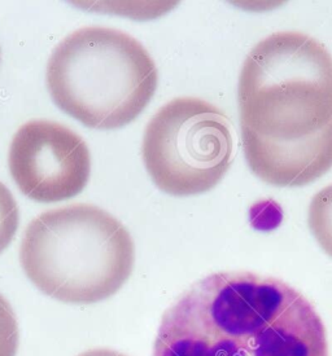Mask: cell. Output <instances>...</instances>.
Returning a JSON list of instances; mask_svg holds the SVG:
<instances>
[{
  "label": "cell",
  "instance_id": "6da1fadb",
  "mask_svg": "<svg viewBox=\"0 0 332 356\" xmlns=\"http://www.w3.org/2000/svg\"><path fill=\"white\" fill-rule=\"evenodd\" d=\"M153 356H329L313 305L276 277L217 272L166 309Z\"/></svg>",
  "mask_w": 332,
  "mask_h": 356
},
{
  "label": "cell",
  "instance_id": "7a4b0ae2",
  "mask_svg": "<svg viewBox=\"0 0 332 356\" xmlns=\"http://www.w3.org/2000/svg\"><path fill=\"white\" fill-rule=\"evenodd\" d=\"M19 262L29 280L48 297L93 305L111 298L129 280L135 249L120 220L100 207L76 204L31 220Z\"/></svg>",
  "mask_w": 332,
  "mask_h": 356
},
{
  "label": "cell",
  "instance_id": "3957f363",
  "mask_svg": "<svg viewBox=\"0 0 332 356\" xmlns=\"http://www.w3.org/2000/svg\"><path fill=\"white\" fill-rule=\"evenodd\" d=\"M157 67L135 38L117 29L86 26L58 43L47 64L57 106L95 130L133 122L157 88Z\"/></svg>",
  "mask_w": 332,
  "mask_h": 356
},
{
  "label": "cell",
  "instance_id": "277c9868",
  "mask_svg": "<svg viewBox=\"0 0 332 356\" xmlns=\"http://www.w3.org/2000/svg\"><path fill=\"white\" fill-rule=\"evenodd\" d=\"M243 129L299 140L332 122V55L317 39L278 31L248 54L239 76Z\"/></svg>",
  "mask_w": 332,
  "mask_h": 356
},
{
  "label": "cell",
  "instance_id": "5b68a950",
  "mask_svg": "<svg viewBox=\"0 0 332 356\" xmlns=\"http://www.w3.org/2000/svg\"><path fill=\"white\" fill-rule=\"evenodd\" d=\"M234 141L226 114L198 97L165 104L147 124L143 161L153 183L175 197L209 192L228 174Z\"/></svg>",
  "mask_w": 332,
  "mask_h": 356
},
{
  "label": "cell",
  "instance_id": "8992f818",
  "mask_svg": "<svg viewBox=\"0 0 332 356\" xmlns=\"http://www.w3.org/2000/svg\"><path fill=\"white\" fill-rule=\"evenodd\" d=\"M10 175L33 201L54 204L79 195L91 171L86 141L61 123L35 120L15 134L8 154Z\"/></svg>",
  "mask_w": 332,
  "mask_h": 356
},
{
  "label": "cell",
  "instance_id": "52a82bcc",
  "mask_svg": "<svg viewBox=\"0 0 332 356\" xmlns=\"http://www.w3.org/2000/svg\"><path fill=\"white\" fill-rule=\"evenodd\" d=\"M249 169L270 186L304 187L332 169V122L299 140H274L242 127Z\"/></svg>",
  "mask_w": 332,
  "mask_h": 356
},
{
  "label": "cell",
  "instance_id": "ba28073f",
  "mask_svg": "<svg viewBox=\"0 0 332 356\" xmlns=\"http://www.w3.org/2000/svg\"><path fill=\"white\" fill-rule=\"evenodd\" d=\"M308 223L323 252L332 258V184L313 197L309 205Z\"/></svg>",
  "mask_w": 332,
  "mask_h": 356
},
{
  "label": "cell",
  "instance_id": "9c48e42d",
  "mask_svg": "<svg viewBox=\"0 0 332 356\" xmlns=\"http://www.w3.org/2000/svg\"><path fill=\"white\" fill-rule=\"evenodd\" d=\"M19 207L10 189L0 181V254L10 246L19 228Z\"/></svg>",
  "mask_w": 332,
  "mask_h": 356
},
{
  "label": "cell",
  "instance_id": "30bf717a",
  "mask_svg": "<svg viewBox=\"0 0 332 356\" xmlns=\"http://www.w3.org/2000/svg\"><path fill=\"white\" fill-rule=\"evenodd\" d=\"M19 332L16 314L10 302L0 293V356H16Z\"/></svg>",
  "mask_w": 332,
  "mask_h": 356
},
{
  "label": "cell",
  "instance_id": "8fae6325",
  "mask_svg": "<svg viewBox=\"0 0 332 356\" xmlns=\"http://www.w3.org/2000/svg\"><path fill=\"white\" fill-rule=\"evenodd\" d=\"M78 356H126L121 353H117L113 350H109V348H94V350H88L82 353L81 355Z\"/></svg>",
  "mask_w": 332,
  "mask_h": 356
}]
</instances>
